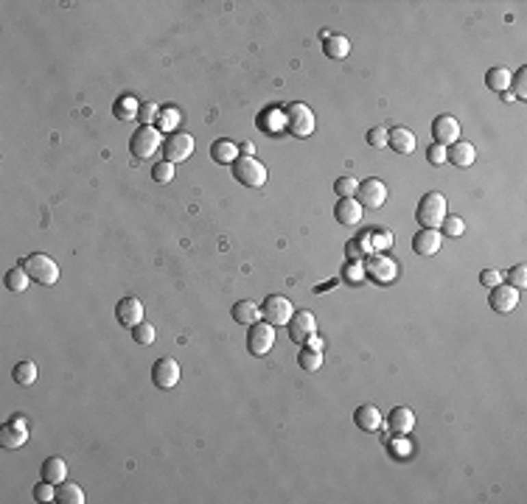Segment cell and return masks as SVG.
I'll return each mask as SVG.
<instances>
[{
  "label": "cell",
  "mask_w": 527,
  "mask_h": 504,
  "mask_svg": "<svg viewBox=\"0 0 527 504\" xmlns=\"http://www.w3.org/2000/svg\"><path fill=\"white\" fill-rule=\"evenodd\" d=\"M415 219H418L421 227L437 230V227L444 224V219H446V196H444V194H437V191L421 196L418 211H415Z\"/></svg>",
  "instance_id": "1"
},
{
  "label": "cell",
  "mask_w": 527,
  "mask_h": 504,
  "mask_svg": "<svg viewBox=\"0 0 527 504\" xmlns=\"http://www.w3.org/2000/svg\"><path fill=\"white\" fill-rule=\"evenodd\" d=\"M20 266L28 272V278L42 283V286H53L56 280H60V266H56V261L51 255H45V252H31Z\"/></svg>",
  "instance_id": "2"
},
{
  "label": "cell",
  "mask_w": 527,
  "mask_h": 504,
  "mask_svg": "<svg viewBox=\"0 0 527 504\" xmlns=\"http://www.w3.org/2000/svg\"><path fill=\"white\" fill-rule=\"evenodd\" d=\"M283 127L292 137H309L314 132V112L300 101L289 104L283 109Z\"/></svg>",
  "instance_id": "3"
},
{
  "label": "cell",
  "mask_w": 527,
  "mask_h": 504,
  "mask_svg": "<svg viewBox=\"0 0 527 504\" xmlns=\"http://www.w3.org/2000/svg\"><path fill=\"white\" fill-rule=\"evenodd\" d=\"M157 149H163V137L157 127H138L129 137V152L135 160H149Z\"/></svg>",
  "instance_id": "4"
},
{
  "label": "cell",
  "mask_w": 527,
  "mask_h": 504,
  "mask_svg": "<svg viewBox=\"0 0 527 504\" xmlns=\"http://www.w3.org/2000/svg\"><path fill=\"white\" fill-rule=\"evenodd\" d=\"M233 176L247 188H264L267 185V168L255 157H239L233 163Z\"/></svg>",
  "instance_id": "5"
},
{
  "label": "cell",
  "mask_w": 527,
  "mask_h": 504,
  "mask_svg": "<svg viewBox=\"0 0 527 504\" xmlns=\"http://www.w3.org/2000/svg\"><path fill=\"white\" fill-rule=\"evenodd\" d=\"M365 275L373 278L376 283H393L398 278V263L390 258V255H382V252H370L368 255V263H365Z\"/></svg>",
  "instance_id": "6"
},
{
  "label": "cell",
  "mask_w": 527,
  "mask_h": 504,
  "mask_svg": "<svg viewBox=\"0 0 527 504\" xmlns=\"http://www.w3.org/2000/svg\"><path fill=\"white\" fill-rule=\"evenodd\" d=\"M292 314H295V308H292L289 297H283V294H270V297L264 300V306H261L264 322H270L272 328H278V325H289Z\"/></svg>",
  "instance_id": "7"
},
{
  "label": "cell",
  "mask_w": 527,
  "mask_h": 504,
  "mask_svg": "<svg viewBox=\"0 0 527 504\" xmlns=\"http://www.w3.org/2000/svg\"><path fill=\"white\" fill-rule=\"evenodd\" d=\"M275 345V328L270 322H253L250 325V334H247V350L253 356H267Z\"/></svg>",
  "instance_id": "8"
},
{
  "label": "cell",
  "mask_w": 527,
  "mask_h": 504,
  "mask_svg": "<svg viewBox=\"0 0 527 504\" xmlns=\"http://www.w3.org/2000/svg\"><path fill=\"white\" fill-rule=\"evenodd\" d=\"M286 328H289V339H292V342L306 345V342L317 334V319H314L311 311H295Z\"/></svg>",
  "instance_id": "9"
},
{
  "label": "cell",
  "mask_w": 527,
  "mask_h": 504,
  "mask_svg": "<svg viewBox=\"0 0 527 504\" xmlns=\"http://www.w3.org/2000/svg\"><path fill=\"white\" fill-rule=\"evenodd\" d=\"M152 381L157 390H174L180 384V364L171 359V356H163V359L155 362L152 367Z\"/></svg>",
  "instance_id": "10"
},
{
  "label": "cell",
  "mask_w": 527,
  "mask_h": 504,
  "mask_svg": "<svg viewBox=\"0 0 527 504\" xmlns=\"http://www.w3.org/2000/svg\"><path fill=\"white\" fill-rule=\"evenodd\" d=\"M163 155L168 163H185L194 155V137L185 132H174L168 140H163Z\"/></svg>",
  "instance_id": "11"
},
{
  "label": "cell",
  "mask_w": 527,
  "mask_h": 504,
  "mask_svg": "<svg viewBox=\"0 0 527 504\" xmlns=\"http://www.w3.org/2000/svg\"><path fill=\"white\" fill-rule=\"evenodd\" d=\"M357 202L362 207H382L387 202V185L382 180H376V176H370V180L359 183V191H357Z\"/></svg>",
  "instance_id": "12"
},
{
  "label": "cell",
  "mask_w": 527,
  "mask_h": 504,
  "mask_svg": "<svg viewBox=\"0 0 527 504\" xmlns=\"http://www.w3.org/2000/svg\"><path fill=\"white\" fill-rule=\"evenodd\" d=\"M25 440H28L25 418H12L9 423L0 426V446H3V449H23Z\"/></svg>",
  "instance_id": "13"
},
{
  "label": "cell",
  "mask_w": 527,
  "mask_h": 504,
  "mask_svg": "<svg viewBox=\"0 0 527 504\" xmlns=\"http://www.w3.org/2000/svg\"><path fill=\"white\" fill-rule=\"evenodd\" d=\"M488 303H491V308H493L496 314H511V311L519 306V289H513V286H508V283L493 286Z\"/></svg>",
  "instance_id": "14"
},
{
  "label": "cell",
  "mask_w": 527,
  "mask_h": 504,
  "mask_svg": "<svg viewBox=\"0 0 527 504\" xmlns=\"http://www.w3.org/2000/svg\"><path fill=\"white\" fill-rule=\"evenodd\" d=\"M432 137L441 146H452L454 140H460V124L454 115H437L432 121Z\"/></svg>",
  "instance_id": "15"
},
{
  "label": "cell",
  "mask_w": 527,
  "mask_h": 504,
  "mask_svg": "<svg viewBox=\"0 0 527 504\" xmlns=\"http://www.w3.org/2000/svg\"><path fill=\"white\" fill-rule=\"evenodd\" d=\"M115 319H118L124 328H135L138 322H143V303L129 294V297H121L118 306H115Z\"/></svg>",
  "instance_id": "16"
},
{
  "label": "cell",
  "mask_w": 527,
  "mask_h": 504,
  "mask_svg": "<svg viewBox=\"0 0 527 504\" xmlns=\"http://www.w3.org/2000/svg\"><path fill=\"white\" fill-rule=\"evenodd\" d=\"M362 213H365V207L357 202V196L339 199V202L334 204V216H337V222H339V224H345V227L359 224V222H362Z\"/></svg>",
  "instance_id": "17"
},
{
  "label": "cell",
  "mask_w": 527,
  "mask_h": 504,
  "mask_svg": "<svg viewBox=\"0 0 527 504\" xmlns=\"http://www.w3.org/2000/svg\"><path fill=\"white\" fill-rule=\"evenodd\" d=\"M387 426L396 437H407L409 432L415 429V414L409 406H396L390 414H387Z\"/></svg>",
  "instance_id": "18"
},
{
  "label": "cell",
  "mask_w": 527,
  "mask_h": 504,
  "mask_svg": "<svg viewBox=\"0 0 527 504\" xmlns=\"http://www.w3.org/2000/svg\"><path fill=\"white\" fill-rule=\"evenodd\" d=\"M474 157H477V149L468 140H454L449 149H446V160L452 163V165H457V168H468L474 163Z\"/></svg>",
  "instance_id": "19"
},
{
  "label": "cell",
  "mask_w": 527,
  "mask_h": 504,
  "mask_svg": "<svg viewBox=\"0 0 527 504\" xmlns=\"http://www.w3.org/2000/svg\"><path fill=\"white\" fill-rule=\"evenodd\" d=\"M441 244H444V235H441V230H418L415 233V239H413V250L418 252V255H435L437 250H441Z\"/></svg>",
  "instance_id": "20"
},
{
  "label": "cell",
  "mask_w": 527,
  "mask_h": 504,
  "mask_svg": "<svg viewBox=\"0 0 527 504\" xmlns=\"http://www.w3.org/2000/svg\"><path fill=\"white\" fill-rule=\"evenodd\" d=\"M387 146L396 155H413L415 152V135L404 127H396L387 132Z\"/></svg>",
  "instance_id": "21"
},
{
  "label": "cell",
  "mask_w": 527,
  "mask_h": 504,
  "mask_svg": "<svg viewBox=\"0 0 527 504\" xmlns=\"http://www.w3.org/2000/svg\"><path fill=\"white\" fill-rule=\"evenodd\" d=\"M354 423L362 429V432H378L382 429V412H378V406H373V403H365V406H359L357 412H354Z\"/></svg>",
  "instance_id": "22"
},
{
  "label": "cell",
  "mask_w": 527,
  "mask_h": 504,
  "mask_svg": "<svg viewBox=\"0 0 527 504\" xmlns=\"http://www.w3.org/2000/svg\"><path fill=\"white\" fill-rule=\"evenodd\" d=\"M211 157L219 165H233L239 160V146L233 140H214L211 143Z\"/></svg>",
  "instance_id": "23"
},
{
  "label": "cell",
  "mask_w": 527,
  "mask_h": 504,
  "mask_svg": "<svg viewBox=\"0 0 527 504\" xmlns=\"http://www.w3.org/2000/svg\"><path fill=\"white\" fill-rule=\"evenodd\" d=\"M65 477H68V465H65L62 457H48L42 462V479L45 482L60 485V482H65Z\"/></svg>",
  "instance_id": "24"
},
{
  "label": "cell",
  "mask_w": 527,
  "mask_h": 504,
  "mask_svg": "<svg viewBox=\"0 0 527 504\" xmlns=\"http://www.w3.org/2000/svg\"><path fill=\"white\" fill-rule=\"evenodd\" d=\"M233 319H236L239 325H253L261 319V306H255L253 300H239L236 306H233Z\"/></svg>",
  "instance_id": "25"
},
{
  "label": "cell",
  "mask_w": 527,
  "mask_h": 504,
  "mask_svg": "<svg viewBox=\"0 0 527 504\" xmlns=\"http://www.w3.org/2000/svg\"><path fill=\"white\" fill-rule=\"evenodd\" d=\"M323 51L329 59H345L350 51V42L342 34H329V37H323Z\"/></svg>",
  "instance_id": "26"
},
{
  "label": "cell",
  "mask_w": 527,
  "mask_h": 504,
  "mask_svg": "<svg viewBox=\"0 0 527 504\" xmlns=\"http://www.w3.org/2000/svg\"><path fill=\"white\" fill-rule=\"evenodd\" d=\"M511 79H513V73L508 68H491L488 76H485V84L491 87V90H496V93H508L511 90Z\"/></svg>",
  "instance_id": "27"
},
{
  "label": "cell",
  "mask_w": 527,
  "mask_h": 504,
  "mask_svg": "<svg viewBox=\"0 0 527 504\" xmlns=\"http://www.w3.org/2000/svg\"><path fill=\"white\" fill-rule=\"evenodd\" d=\"M368 233V244H370V252H382V250H390L393 244V233L387 227H370L365 230Z\"/></svg>",
  "instance_id": "28"
},
{
  "label": "cell",
  "mask_w": 527,
  "mask_h": 504,
  "mask_svg": "<svg viewBox=\"0 0 527 504\" xmlns=\"http://www.w3.org/2000/svg\"><path fill=\"white\" fill-rule=\"evenodd\" d=\"M56 501L60 504H84V490L76 485V482H60L56 488Z\"/></svg>",
  "instance_id": "29"
},
{
  "label": "cell",
  "mask_w": 527,
  "mask_h": 504,
  "mask_svg": "<svg viewBox=\"0 0 527 504\" xmlns=\"http://www.w3.org/2000/svg\"><path fill=\"white\" fill-rule=\"evenodd\" d=\"M37 375H40V370H37V364L34 362H20L17 367H14V373H12V378H14V384L17 387H31V384L37 381Z\"/></svg>",
  "instance_id": "30"
},
{
  "label": "cell",
  "mask_w": 527,
  "mask_h": 504,
  "mask_svg": "<svg viewBox=\"0 0 527 504\" xmlns=\"http://www.w3.org/2000/svg\"><path fill=\"white\" fill-rule=\"evenodd\" d=\"M180 121H183V115H180L177 107H163L160 115H157V129L160 132H174L180 127Z\"/></svg>",
  "instance_id": "31"
},
{
  "label": "cell",
  "mask_w": 527,
  "mask_h": 504,
  "mask_svg": "<svg viewBox=\"0 0 527 504\" xmlns=\"http://www.w3.org/2000/svg\"><path fill=\"white\" fill-rule=\"evenodd\" d=\"M28 283H31V278H28V272L23 269V266H14V269L6 272V289L14 291V294H23L28 289Z\"/></svg>",
  "instance_id": "32"
},
{
  "label": "cell",
  "mask_w": 527,
  "mask_h": 504,
  "mask_svg": "<svg viewBox=\"0 0 527 504\" xmlns=\"http://www.w3.org/2000/svg\"><path fill=\"white\" fill-rule=\"evenodd\" d=\"M138 101H135V96H121L118 101H115V107H112V112H115V118H121V121H127V118H138Z\"/></svg>",
  "instance_id": "33"
},
{
  "label": "cell",
  "mask_w": 527,
  "mask_h": 504,
  "mask_svg": "<svg viewBox=\"0 0 527 504\" xmlns=\"http://www.w3.org/2000/svg\"><path fill=\"white\" fill-rule=\"evenodd\" d=\"M298 362H300V367H303V370L314 373V370H320V364H323V353L303 345V347H300V356H298Z\"/></svg>",
  "instance_id": "34"
},
{
  "label": "cell",
  "mask_w": 527,
  "mask_h": 504,
  "mask_svg": "<svg viewBox=\"0 0 527 504\" xmlns=\"http://www.w3.org/2000/svg\"><path fill=\"white\" fill-rule=\"evenodd\" d=\"M157 115H160L157 104H152V101H140V107H138V121H140V127H152V124H157Z\"/></svg>",
  "instance_id": "35"
},
{
  "label": "cell",
  "mask_w": 527,
  "mask_h": 504,
  "mask_svg": "<svg viewBox=\"0 0 527 504\" xmlns=\"http://www.w3.org/2000/svg\"><path fill=\"white\" fill-rule=\"evenodd\" d=\"M152 180H155L157 185H168V183L174 180V163H168V160L155 163V168H152Z\"/></svg>",
  "instance_id": "36"
},
{
  "label": "cell",
  "mask_w": 527,
  "mask_h": 504,
  "mask_svg": "<svg viewBox=\"0 0 527 504\" xmlns=\"http://www.w3.org/2000/svg\"><path fill=\"white\" fill-rule=\"evenodd\" d=\"M132 339L138 345H152L155 342V325L152 322H138L132 328Z\"/></svg>",
  "instance_id": "37"
},
{
  "label": "cell",
  "mask_w": 527,
  "mask_h": 504,
  "mask_svg": "<svg viewBox=\"0 0 527 504\" xmlns=\"http://www.w3.org/2000/svg\"><path fill=\"white\" fill-rule=\"evenodd\" d=\"M334 191H337V196H339V199L357 196V191H359V183L354 180V176H339V180L334 183Z\"/></svg>",
  "instance_id": "38"
},
{
  "label": "cell",
  "mask_w": 527,
  "mask_h": 504,
  "mask_svg": "<svg viewBox=\"0 0 527 504\" xmlns=\"http://www.w3.org/2000/svg\"><path fill=\"white\" fill-rule=\"evenodd\" d=\"M441 227H444L441 235H449V239H460V235L465 233V222H463L460 216H449V213H446V219H444Z\"/></svg>",
  "instance_id": "39"
},
{
  "label": "cell",
  "mask_w": 527,
  "mask_h": 504,
  "mask_svg": "<svg viewBox=\"0 0 527 504\" xmlns=\"http://www.w3.org/2000/svg\"><path fill=\"white\" fill-rule=\"evenodd\" d=\"M513 87V98H527V68H519L511 79Z\"/></svg>",
  "instance_id": "40"
},
{
  "label": "cell",
  "mask_w": 527,
  "mask_h": 504,
  "mask_svg": "<svg viewBox=\"0 0 527 504\" xmlns=\"http://www.w3.org/2000/svg\"><path fill=\"white\" fill-rule=\"evenodd\" d=\"M505 278H508V286H513V289H524V283H527V266H524V263L513 266V269H511Z\"/></svg>",
  "instance_id": "41"
},
{
  "label": "cell",
  "mask_w": 527,
  "mask_h": 504,
  "mask_svg": "<svg viewBox=\"0 0 527 504\" xmlns=\"http://www.w3.org/2000/svg\"><path fill=\"white\" fill-rule=\"evenodd\" d=\"M345 280H348V283H362V280H365V266H362L359 261H350V263L345 266Z\"/></svg>",
  "instance_id": "42"
},
{
  "label": "cell",
  "mask_w": 527,
  "mask_h": 504,
  "mask_svg": "<svg viewBox=\"0 0 527 504\" xmlns=\"http://www.w3.org/2000/svg\"><path fill=\"white\" fill-rule=\"evenodd\" d=\"M34 499L37 501H56V485H51V482H40L37 488H34Z\"/></svg>",
  "instance_id": "43"
},
{
  "label": "cell",
  "mask_w": 527,
  "mask_h": 504,
  "mask_svg": "<svg viewBox=\"0 0 527 504\" xmlns=\"http://www.w3.org/2000/svg\"><path fill=\"white\" fill-rule=\"evenodd\" d=\"M426 160H429L432 165H444V163H446V146L432 143L429 149H426Z\"/></svg>",
  "instance_id": "44"
},
{
  "label": "cell",
  "mask_w": 527,
  "mask_h": 504,
  "mask_svg": "<svg viewBox=\"0 0 527 504\" xmlns=\"http://www.w3.org/2000/svg\"><path fill=\"white\" fill-rule=\"evenodd\" d=\"M368 143L373 146V149H385V146H387V129H385V127L370 129V132H368Z\"/></svg>",
  "instance_id": "45"
},
{
  "label": "cell",
  "mask_w": 527,
  "mask_h": 504,
  "mask_svg": "<svg viewBox=\"0 0 527 504\" xmlns=\"http://www.w3.org/2000/svg\"><path fill=\"white\" fill-rule=\"evenodd\" d=\"M480 283H483L485 289H493V286L505 283V275H502V272H496V269H485V272L480 275Z\"/></svg>",
  "instance_id": "46"
},
{
  "label": "cell",
  "mask_w": 527,
  "mask_h": 504,
  "mask_svg": "<svg viewBox=\"0 0 527 504\" xmlns=\"http://www.w3.org/2000/svg\"><path fill=\"white\" fill-rule=\"evenodd\" d=\"M345 252H348V261H359L362 255H368V250H365L362 239H354V241H348V244H345Z\"/></svg>",
  "instance_id": "47"
},
{
  "label": "cell",
  "mask_w": 527,
  "mask_h": 504,
  "mask_svg": "<svg viewBox=\"0 0 527 504\" xmlns=\"http://www.w3.org/2000/svg\"><path fill=\"white\" fill-rule=\"evenodd\" d=\"M239 155H242V157H253V155H255V146H253V143H242V146H239Z\"/></svg>",
  "instance_id": "48"
},
{
  "label": "cell",
  "mask_w": 527,
  "mask_h": 504,
  "mask_svg": "<svg viewBox=\"0 0 527 504\" xmlns=\"http://www.w3.org/2000/svg\"><path fill=\"white\" fill-rule=\"evenodd\" d=\"M306 347H314V350H323V339H320V336L314 334V336H311V339L306 342Z\"/></svg>",
  "instance_id": "49"
}]
</instances>
